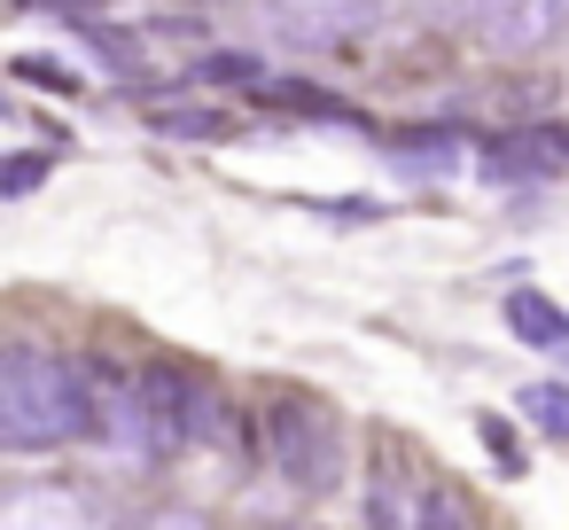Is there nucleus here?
<instances>
[{
  "instance_id": "ddd939ff",
  "label": "nucleus",
  "mask_w": 569,
  "mask_h": 530,
  "mask_svg": "<svg viewBox=\"0 0 569 530\" xmlns=\"http://www.w3.org/2000/svg\"><path fill=\"white\" fill-rule=\"evenodd\" d=\"M196 79H211V87H250V79H258V56H203Z\"/></svg>"
},
{
  "instance_id": "6e6552de",
  "label": "nucleus",
  "mask_w": 569,
  "mask_h": 530,
  "mask_svg": "<svg viewBox=\"0 0 569 530\" xmlns=\"http://www.w3.org/2000/svg\"><path fill=\"white\" fill-rule=\"evenodd\" d=\"M507 328H515L530 351H569V320H561L538 289H515V297H507Z\"/></svg>"
},
{
  "instance_id": "f3484780",
  "label": "nucleus",
  "mask_w": 569,
  "mask_h": 530,
  "mask_svg": "<svg viewBox=\"0 0 569 530\" xmlns=\"http://www.w3.org/2000/svg\"><path fill=\"white\" fill-rule=\"evenodd\" d=\"M149 530H203V522H188V514H164V522H149Z\"/></svg>"
},
{
  "instance_id": "2eb2a0df",
  "label": "nucleus",
  "mask_w": 569,
  "mask_h": 530,
  "mask_svg": "<svg viewBox=\"0 0 569 530\" xmlns=\"http://www.w3.org/2000/svg\"><path fill=\"white\" fill-rule=\"evenodd\" d=\"M157 126H164V133H196V141H219V133H227V118H211V110H164Z\"/></svg>"
},
{
  "instance_id": "4468645a",
  "label": "nucleus",
  "mask_w": 569,
  "mask_h": 530,
  "mask_svg": "<svg viewBox=\"0 0 569 530\" xmlns=\"http://www.w3.org/2000/svg\"><path fill=\"white\" fill-rule=\"evenodd\" d=\"M40 180H48V157H40V149H24L9 172H0V196H32Z\"/></svg>"
},
{
  "instance_id": "f03ea898",
  "label": "nucleus",
  "mask_w": 569,
  "mask_h": 530,
  "mask_svg": "<svg viewBox=\"0 0 569 530\" xmlns=\"http://www.w3.org/2000/svg\"><path fill=\"white\" fill-rule=\"evenodd\" d=\"M141 421H149V444H196V437H227V413L219 398H203L180 367H149L141 382Z\"/></svg>"
},
{
  "instance_id": "7ed1b4c3",
  "label": "nucleus",
  "mask_w": 569,
  "mask_h": 530,
  "mask_svg": "<svg viewBox=\"0 0 569 530\" xmlns=\"http://www.w3.org/2000/svg\"><path fill=\"white\" fill-rule=\"evenodd\" d=\"M273 460H281L289 483L328 491L336 483V421L320 406H305V398H281L273 406Z\"/></svg>"
},
{
  "instance_id": "20e7f679",
  "label": "nucleus",
  "mask_w": 569,
  "mask_h": 530,
  "mask_svg": "<svg viewBox=\"0 0 569 530\" xmlns=\"http://www.w3.org/2000/svg\"><path fill=\"white\" fill-rule=\"evenodd\" d=\"M569 164V133L561 126H522V133H499V141H483V180L491 188H515V180H546V172H561Z\"/></svg>"
},
{
  "instance_id": "39448f33",
  "label": "nucleus",
  "mask_w": 569,
  "mask_h": 530,
  "mask_svg": "<svg viewBox=\"0 0 569 530\" xmlns=\"http://www.w3.org/2000/svg\"><path fill=\"white\" fill-rule=\"evenodd\" d=\"M569 32V0H507V9L491 17V48H507V56H530V48H546V40H561Z\"/></svg>"
},
{
  "instance_id": "dca6fc26",
  "label": "nucleus",
  "mask_w": 569,
  "mask_h": 530,
  "mask_svg": "<svg viewBox=\"0 0 569 530\" xmlns=\"http://www.w3.org/2000/svg\"><path fill=\"white\" fill-rule=\"evenodd\" d=\"M437 9H445V17H460V24H483V32H491V17L507 9V0H437Z\"/></svg>"
},
{
  "instance_id": "423d86ee",
  "label": "nucleus",
  "mask_w": 569,
  "mask_h": 530,
  "mask_svg": "<svg viewBox=\"0 0 569 530\" xmlns=\"http://www.w3.org/2000/svg\"><path fill=\"white\" fill-rule=\"evenodd\" d=\"M273 9V24L289 32V40H305V48H336V40H351V24H359V0H266Z\"/></svg>"
},
{
  "instance_id": "9d476101",
  "label": "nucleus",
  "mask_w": 569,
  "mask_h": 530,
  "mask_svg": "<svg viewBox=\"0 0 569 530\" xmlns=\"http://www.w3.org/2000/svg\"><path fill=\"white\" fill-rule=\"evenodd\" d=\"M406 172H452V133H398Z\"/></svg>"
},
{
  "instance_id": "9b49d317",
  "label": "nucleus",
  "mask_w": 569,
  "mask_h": 530,
  "mask_svg": "<svg viewBox=\"0 0 569 530\" xmlns=\"http://www.w3.org/2000/svg\"><path fill=\"white\" fill-rule=\"evenodd\" d=\"M476 437H483V452L499 460V476H522V468H530V460H522V437H515L499 413H483V421H476Z\"/></svg>"
},
{
  "instance_id": "0eeeda50",
  "label": "nucleus",
  "mask_w": 569,
  "mask_h": 530,
  "mask_svg": "<svg viewBox=\"0 0 569 530\" xmlns=\"http://www.w3.org/2000/svg\"><path fill=\"white\" fill-rule=\"evenodd\" d=\"M0 530H94V507L71 491H9Z\"/></svg>"
},
{
  "instance_id": "f8f14e48",
  "label": "nucleus",
  "mask_w": 569,
  "mask_h": 530,
  "mask_svg": "<svg viewBox=\"0 0 569 530\" xmlns=\"http://www.w3.org/2000/svg\"><path fill=\"white\" fill-rule=\"evenodd\" d=\"M9 71H17V79H32V87H56V94H79V71H71V63H56V56H17Z\"/></svg>"
},
{
  "instance_id": "1a4fd4ad",
  "label": "nucleus",
  "mask_w": 569,
  "mask_h": 530,
  "mask_svg": "<svg viewBox=\"0 0 569 530\" xmlns=\"http://www.w3.org/2000/svg\"><path fill=\"white\" fill-rule=\"evenodd\" d=\"M522 413H530L538 437L569 444V382H530V390H522Z\"/></svg>"
},
{
  "instance_id": "f257e3e1",
  "label": "nucleus",
  "mask_w": 569,
  "mask_h": 530,
  "mask_svg": "<svg viewBox=\"0 0 569 530\" xmlns=\"http://www.w3.org/2000/svg\"><path fill=\"white\" fill-rule=\"evenodd\" d=\"M94 421H102V398H94L87 367H71L63 351H40V343H9V359H0V437L63 444V437H87Z\"/></svg>"
}]
</instances>
